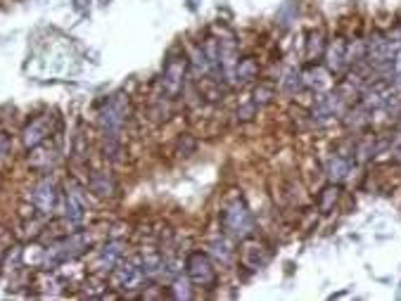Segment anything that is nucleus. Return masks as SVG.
<instances>
[{
    "label": "nucleus",
    "instance_id": "obj_1",
    "mask_svg": "<svg viewBox=\"0 0 401 301\" xmlns=\"http://www.w3.org/2000/svg\"><path fill=\"white\" fill-rule=\"evenodd\" d=\"M218 221H221L223 233L228 237H235V240H245V237H252V233H254L252 211L247 209V204L242 202L240 197H235L223 204Z\"/></svg>",
    "mask_w": 401,
    "mask_h": 301
},
{
    "label": "nucleus",
    "instance_id": "obj_2",
    "mask_svg": "<svg viewBox=\"0 0 401 301\" xmlns=\"http://www.w3.org/2000/svg\"><path fill=\"white\" fill-rule=\"evenodd\" d=\"M129 121V95L117 93L105 102L100 112V126H103L105 140H121V131Z\"/></svg>",
    "mask_w": 401,
    "mask_h": 301
},
{
    "label": "nucleus",
    "instance_id": "obj_3",
    "mask_svg": "<svg viewBox=\"0 0 401 301\" xmlns=\"http://www.w3.org/2000/svg\"><path fill=\"white\" fill-rule=\"evenodd\" d=\"M185 273L190 282H195L199 287H206V290H211V287H216V268H214V261H211L209 254L204 252H192L190 256L185 259Z\"/></svg>",
    "mask_w": 401,
    "mask_h": 301
},
{
    "label": "nucleus",
    "instance_id": "obj_4",
    "mask_svg": "<svg viewBox=\"0 0 401 301\" xmlns=\"http://www.w3.org/2000/svg\"><path fill=\"white\" fill-rule=\"evenodd\" d=\"M88 244H91V240L86 235H81V233L67 237V240L55 242L53 247L46 252V263H48V266H58V263L77 259L79 254H84L86 249H88Z\"/></svg>",
    "mask_w": 401,
    "mask_h": 301
},
{
    "label": "nucleus",
    "instance_id": "obj_5",
    "mask_svg": "<svg viewBox=\"0 0 401 301\" xmlns=\"http://www.w3.org/2000/svg\"><path fill=\"white\" fill-rule=\"evenodd\" d=\"M185 72H188V58L183 53L180 55H169L164 72H162V88L169 98H176L183 91L185 83Z\"/></svg>",
    "mask_w": 401,
    "mask_h": 301
},
{
    "label": "nucleus",
    "instance_id": "obj_6",
    "mask_svg": "<svg viewBox=\"0 0 401 301\" xmlns=\"http://www.w3.org/2000/svg\"><path fill=\"white\" fill-rule=\"evenodd\" d=\"M112 287L119 292H133L140 290L143 280H145V273H143L140 263L136 261H119L114 268H112Z\"/></svg>",
    "mask_w": 401,
    "mask_h": 301
},
{
    "label": "nucleus",
    "instance_id": "obj_7",
    "mask_svg": "<svg viewBox=\"0 0 401 301\" xmlns=\"http://www.w3.org/2000/svg\"><path fill=\"white\" fill-rule=\"evenodd\" d=\"M29 202L34 206L39 214H55V209H58V202H60V192H58V185H55V180L50 178H41L39 183L31 187L29 192Z\"/></svg>",
    "mask_w": 401,
    "mask_h": 301
},
{
    "label": "nucleus",
    "instance_id": "obj_8",
    "mask_svg": "<svg viewBox=\"0 0 401 301\" xmlns=\"http://www.w3.org/2000/svg\"><path fill=\"white\" fill-rule=\"evenodd\" d=\"M62 211L69 223L79 225L86 218V197L84 190L77 183H69L65 190V199H62Z\"/></svg>",
    "mask_w": 401,
    "mask_h": 301
},
{
    "label": "nucleus",
    "instance_id": "obj_9",
    "mask_svg": "<svg viewBox=\"0 0 401 301\" xmlns=\"http://www.w3.org/2000/svg\"><path fill=\"white\" fill-rule=\"evenodd\" d=\"M53 121H55V119L50 114H43L39 119H34V121H31L29 126L22 131V142H24V145H27L29 149L43 145V142L50 138V133H53Z\"/></svg>",
    "mask_w": 401,
    "mask_h": 301
},
{
    "label": "nucleus",
    "instance_id": "obj_10",
    "mask_svg": "<svg viewBox=\"0 0 401 301\" xmlns=\"http://www.w3.org/2000/svg\"><path fill=\"white\" fill-rule=\"evenodd\" d=\"M399 48H401L399 39H392V36H375V39L368 43V60L375 62V65H380V62H392Z\"/></svg>",
    "mask_w": 401,
    "mask_h": 301
},
{
    "label": "nucleus",
    "instance_id": "obj_11",
    "mask_svg": "<svg viewBox=\"0 0 401 301\" xmlns=\"http://www.w3.org/2000/svg\"><path fill=\"white\" fill-rule=\"evenodd\" d=\"M124 259V242H119V240H112L105 244L103 249H100V254H98V263L96 266L100 268V271H105V273H112V268L117 266L119 261Z\"/></svg>",
    "mask_w": 401,
    "mask_h": 301
},
{
    "label": "nucleus",
    "instance_id": "obj_12",
    "mask_svg": "<svg viewBox=\"0 0 401 301\" xmlns=\"http://www.w3.org/2000/svg\"><path fill=\"white\" fill-rule=\"evenodd\" d=\"M325 58H328V67L333 69V72H340V69L347 65V43L342 39H335L325 48Z\"/></svg>",
    "mask_w": 401,
    "mask_h": 301
},
{
    "label": "nucleus",
    "instance_id": "obj_13",
    "mask_svg": "<svg viewBox=\"0 0 401 301\" xmlns=\"http://www.w3.org/2000/svg\"><path fill=\"white\" fill-rule=\"evenodd\" d=\"M349 171H352V159H347V156L335 154L333 159L328 161V175L333 183H342L349 175Z\"/></svg>",
    "mask_w": 401,
    "mask_h": 301
},
{
    "label": "nucleus",
    "instance_id": "obj_14",
    "mask_svg": "<svg viewBox=\"0 0 401 301\" xmlns=\"http://www.w3.org/2000/svg\"><path fill=\"white\" fill-rule=\"evenodd\" d=\"M259 76V65H256L254 58H242L235 62V79L240 81V83H249V81H254Z\"/></svg>",
    "mask_w": 401,
    "mask_h": 301
},
{
    "label": "nucleus",
    "instance_id": "obj_15",
    "mask_svg": "<svg viewBox=\"0 0 401 301\" xmlns=\"http://www.w3.org/2000/svg\"><path fill=\"white\" fill-rule=\"evenodd\" d=\"M88 187H91V190L96 192V194H100V197H110V194H114V190H117L114 180H112L107 173H98V171L91 175Z\"/></svg>",
    "mask_w": 401,
    "mask_h": 301
},
{
    "label": "nucleus",
    "instance_id": "obj_16",
    "mask_svg": "<svg viewBox=\"0 0 401 301\" xmlns=\"http://www.w3.org/2000/svg\"><path fill=\"white\" fill-rule=\"evenodd\" d=\"M337 197H340V185H328L325 190L321 192V197H318V206H321V211H330L337 202Z\"/></svg>",
    "mask_w": 401,
    "mask_h": 301
},
{
    "label": "nucleus",
    "instance_id": "obj_17",
    "mask_svg": "<svg viewBox=\"0 0 401 301\" xmlns=\"http://www.w3.org/2000/svg\"><path fill=\"white\" fill-rule=\"evenodd\" d=\"M211 254H214L221 263H230V261H233V256H235V252L230 249V244L225 242V240L211 242Z\"/></svg>",
    "mask_w": 401,
    "mask_h": 301
},
{
    "label": "nucleus",
    "instance_id": "obj_18",
    "mask_svg": "<svg viewBox=\"0 0 401 301\" xmlns=\"http://www.w3.org/2000/svg\"><path fill=\"white\" fill-rule=\"evenodd\" d=\"M273 98H275V88H273V86L261 83V86L254 91V105H259V107H264V105H271Z\"/></svg>",
    "mask_w": 401,
    "mask_h": 301
},
{
    "label": "nucleus",
    "instance_id": "obj_19",
    "mask_svg": "<svg viewBox=\"0 0 401 301\" xmlns=\"http://www.w3.org/2000/svg\"><path fill=\"white\" fill-rule=\"evenodd\" d=\"M323 53H325L323 34H321V31H316V34L309 36V48H306V55H309V60H313V55H316V58H321Z\"/></svg>",
    "mask_w": 401,
    "mask_h": 301
},
{
    "label": "nucleus",
    "instance_id": "obj_20",
    "mask_svg": "<svg viewBox=\"0 0 401 301\" xmlns=\"http://www.w3.org/2000/svg\"><path fill=\"white\" fill-rule=\"evenodd\" d=\"M171 290H173V297H176V299H190V297H192L190 285H188L185 280H180V278H178L176 282H173Z\"/></svg>",
    "mask_w": 401,
    "mask_h": 301
},
{
    "label": "nucleus",
    "instance_id": "obj_21",
    "mask_svg": "<svg viewBox=\"0 0 401 301\" xmlns=\"http://www.w3.org/2000/svg\"><path fill=\"white\" fill-rule=\"evenodd\" d=\"M285 88H287L290 93L299 91V88H302V74H290V76H287V81H285Z\"/></svg>",
    "mask_w": 401,
    "mask_h": 301
},
{
    "label": "nucleus",
    "instance_id": "obj_22",
    "mask_svg": "<svg viewBox=\"0 0 401 301\" xmlns=\"http://www.w3.org/2000/svg\"><path fill=\"white\" fill-rule=\"evenodd\" d=\"M8 154H10V138L5 133H0V159H5Z\"/></svg>",
    "mask_w": 401,
    "mask_h": 301
}]
</instances>
